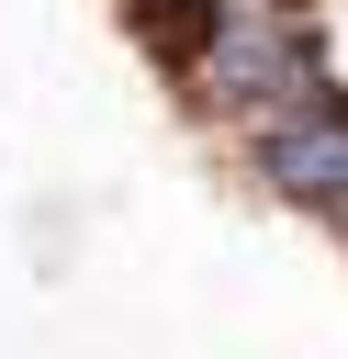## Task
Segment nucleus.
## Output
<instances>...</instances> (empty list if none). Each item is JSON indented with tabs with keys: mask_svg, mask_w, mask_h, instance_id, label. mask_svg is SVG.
<instances>
[{
	"mask_svg": "<svg viewBox=\"0 0 348 359\" xmlns=\"http://www.w3.org/2000/svg\"><path fill=\"white\" fill-rule=\"evenodd\" d=\"M258 180H269L281 202H303V213L348 224V101H337V90H314V101L269 112V123H258Z\"/></svg>",
	"mask_w": 348,
	"mask_h": 359,
	"instance_id": "1",
	"label": "nucleus"
}]
</instances>
